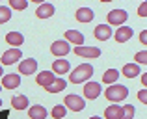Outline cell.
Here are the masks:
<instances>
[{"mask_svg": "<svg viewBox=\"0 0 147 119\" xmlns=\"http://www.w3.org/2000/svg\"><path fill=\"white\" fill-rule=\"evenodd\" d=\"M91 75H93V67H91L90 63H80L78 67L71 73L69 80H71L73 84H82V82H86Z\"/></svg>", "mask_w": 147, "mask_h": 119, "instance_id": "obj_1", "label": "cell"}, {"mask_svg": "<svg viewBox=\"0 0 147 119\" xmlns=\"http://www.w3.org/2000/svg\"><path fill=\"white\" fill-rule=\"evenodd\" d=\"M127 95H129V89H127L125 86H119V84H112V86L104 91V97L112 102L123 101V99H127Z\"/></svg>", "mask_w": 147, "mask_h": 119, "instance_id": "obj_2", "label": "cell"}, {"mask_svg": "<svg viewBox=\"0 0 147 119\" xmlns=\"http://www.w3.org/2000/svg\"><path fill=\"white\" fill-rule=\"evenodd\" d=\"M63 102H65V106H67L69 110H73V112H82L84 106H86L84 99L78 97V95H67Z\"/></svg>", "mask_w": 147, "mask_h": 119, "instance_id": "obj_3", "label": "cell"}, {"mask_svg": "<svg viewBox=\"0 0 147 119\" xmlns=\"http://www.w3.org/2000/svg\"><path fill=\"white\" fill-rule=\"evenodd\" d=\"M127 19H129V15H127L125 9H112L110 13H108V22H110V24H115V26L123 24Z\"/></svg>", "mask_w": 147, "mask_h": 119, "instance_id": "obj_4", "label": "cell"}, {"mask_svg": "<svg viewBox=\"0 0 147 119\" xmlns=\"http://www.w3.org/2000/svg\"><path fill=\"white\" fill-rule=\"evenodd\" d=\"M50 52H52L54 56H58V58H61V56L71 52V47H69L67 41H54L52 47H50Z\"/></svg>", "mask_w": 147, "mask_h": 119, "instance_id": "obj_5", "label": "cell"}, {"mask_svg": "<svg viewBox=\"0 0 147 119\" xmlns=\"http://www.w3.org/2000/svg\"><path fill=\"white\" fill-rule=\"evenodd\" d=\"M21 56H22L21 48H9V50H6L2 54V63L4 65H13L15 61L21 60Z\"/></svg>", "mask_w": 147, "mask_h": 119, "instance_id": "obj_6", "label": "cell"}, {"mask_svg": "<svg viewBox=\"0 0 147 119\" xmlns=\"http://www.w3.org/2000/svg\"><path fill=\"white\" fill-rule=\"evenodd\" d=\"M75 54L82 58H99L100 50L97 47H75Z\"/></svg>", "mask_w": 147, "mask_h": 119, "instance_id": "obj_7", "label": "cell"}, {"mask_svg": "<svg viewBox=\"0 0 147 119\" xmlns=\"http://www.w3.org/2000/svg\"><path fill=\"white\" fill-rule=\"evenodd\" d=\"M36 71H37V61L34 58H28L19 63V73L21 75H34Z\"/></svg>", "mask_w": 147, "mask_h": 119, "instance_id": "obj_8", "label": "cell"}, {"mask_svg": "<svg viewBox=\"0 0 147 119\" xmlns=\"http://www.w3.org/2000/svg\"><path fill=\"white\" fill-rule=\"evenodd\" d=\"M100 95V84L97 82H88L86 86H84V97L90 99V101H93V99H97Z\"/></svg>", "mask_w": 147, "mask_h": 119, "instance_id": "obj_9", "label": "cell"}, {"mask_svg": "<svg viewBox=\"0 0 147 119\" xmlns=\"http://www.w3.org/2000/svg\"><path fill=\"white\" fill-rule=\"evenodd\" d=\"M19 84H21V76L15 75V73L2 76V86L6 87V89H15V87H19Z\"/></svg>", "mask_w": 147, "mask_h": 119, "instance_id": "obj_10", "label": "cell"}, {"mask_svg": "<svg viewBox=\"0 0 147 119\" xmlns=\"http://www.w3.org/2000/svg\"><path fill=\"white\" fill-rule=\"evenodd\" d=\"M54 6L50 2H43V4H39V6H37V9H36V15L39 19H49V17H52L54 15Z\"/></svg>", "mask_w": 147, "mask_h": 119, "instance_id": "obj_11", "label": "cell"}, {"mask_svg": "<svg viewBox=\"0 0 147 119\" xmlns=\"http://www.w3.org/2000/svg\"><path fill=\"white\" fill-rule=\"evenodd\" d=\"M58 76H54V73L52 71H41L39 75L36 76V80H37V84L39 86H43V87H47V86H50V84L56 80Z\"/></svg>", "mask_w": 147, "mask_h": 119, "instance_id": "obj_12", "label": "cell"}, {"mask_svg": "<svg viewBox=\"0 0 147 119\" xmlns=\"http://www.w3.org/2000/svg\"><path fill=\"white\" fill-rule=\"evenodd\" d=\"M69 69H71V65L63 58H58L56 61H52V73H56V75H65V73H69Z\"/></svg>", "mask_w": 147, "mask_h": 119, "instance_id": "obj_13", "label": "cell"}, {"mask_svg": "<svg viewBox=\"0 0 147 119\" xmlns=\"http://www.w3.org/2000/svg\"><path fill=\"white\" fill-rule=\"evenodd\" d=\"M114 36H115V41H117V43H125V41H129L130 37H132V28H129V26H119Z\"/></svg>", "mask_w": 147, "mask_h": 119, "instance_id": "obj_14", "label": "cell"}, {"mask_svg": "<svg viewBox=\"0 0 147 119\" xmlns=\"http://www.w3.org/2000/svg\"><path fill=\"white\" fill-rule=\"evenodd\" d=\"M76 21L78 22L93 21V11H91L90 7H78V9H76Z\"/></svg>", "mask_w": 147, "mask_h": 119, "instance_id": "obj_15", "label": "cell"}, {"mask_svg": "<svg viewBox=\"0 0 147 119\" xmlns=\"http://www.w3.org/2000/svg\"><path fill=\"white\" fill-rule=\"evenodd\" d=\"M110 36H112V30H110V26H108V24H99L97 28H95V37H97L99 41L110 39Z\"/></svg>", "mask_w": 147, "mask_h": 119, "instance_id": "obj_16", "label": "cell"}, {"mask_svg": "<svg viewBox=\"0 0 147 119\" xmlns=\"http://www.w3.org/2000/svg\"><path fill=\"white\" fill-rule=\"evenodd\" d=\"M6 41L11 45L13 48H17V47H21L22 43H24V37H22V34H19V32H9L6 36Z\"/></svg>", "mask_w": 147, "mask_h": 119, "instance_id": "obj_17", "label": "cell"}, {"mask_svg": "<svg viewBox=\"0 0 147 119\" xmlns=\"http://www.w3.org/2000/svg\"><path fill=\"white\" fill-rule=\"evenodd\" d=\"M65 37H67V41L78 45V47H82V45H84V36L78 32V30H67V32H65Z\"/></svg>", "mask_w": 147, "mask_h": 119, "instance_id": "obj_18", "label": "cell"}, {"mask_svg": "<svg viewBox=\"0 0 147 119\" xmlns=\"http://www.w3.org/2000/svg\"><path fill=\"white\" fill-rule=\"evenodd\" d=\"M11 106L15 110H24L28 106V97L26 95H15V97H11Z\"/></svg>", "mask_w": 147, "mask_h": 119, "instance_id": "obj_19", "label": "cell"}, {"mask_svg": "<svg viewBox=\"0 0 147 119\" xmlns=\"http://www.w3.org/2000/svg\"><path fill=\"white\" fill-rule=\"evenodd\" d=\"M28 116L30 119H45L47 117V110H45V106H32V108L28 110Z\"/></svg>", "mask_w": 147, "mask_h": 119, "instance_id": "obj_20", "label": "cell"}, {"mask_svg": "<svg viewBox=\"0 0 147 119\" xmlns=\"http://www.w3.org/2000/svg\"><path fill=\"white\" fill-rule=\"evenodd\" d=\"M123 75L127 76V78H134V76L140 75V67H138V63H127L123 65Z\"/></svg>", "mask_w": 147, "mask_h": 119, "instance_id": "obj_21", "label": "cell"}, {"mask_svg": "<svg viewBox=\"0 0 147 119\" xmlns=\"http://www.w3.org/2000/svg\"><path fill=\"white\" fill-rule=\"evenodd\" d=\"M65 86H67V82H65L63 78H56L52 84H50V86L45 87V89H47L49 93H58V91H63V89H65Z\"/></svg>", "mask_w": 147, "mask_h": 119, "instance_id": "obj_22", "label": "cell"}, {"mask_svg": "<svg viewBox=\"0 0 147 119\" xmlns=\"http://www.w3.org/2000/svg\"><path fill=\"white\" fill-rule=\"evenodd\" d=\"M104 117L106 119H121V106L112 104L104 110Z\"/></svg>", "mask_w": 147, "mask_h": 119, "instance_id": "obj_23", "label": "cell"}, {"mask_svg": "<svg viewBox=\"0 0 147 119\" xmlns=\"http://www.w3.org/2000/svg\"><path fill=\"white\" fill-rule=\"evenodd\" d=\"M117 78H119V71H117V69H108V71L102 75V80L106 84H114Z\"/></svg>", "mask_w": 147, "mask_h": 119, "instance_id": "obj_24", "label": "cell"}, {"mask_svg": "<svg viewBox=\"0 0 147 119\" xmlns=\"http://www.w3.org/2000/svg\"><path fill=\"white\" fill-rule=\"evenodd\" d=\"M134 117V104L121 106V119H132Z\"/></svg>", "mask_w": 147, "mask_h": 119, "instance_id": "obj_25", "label": "cell"}, {"mask_svg": "<svg viewBox=\"0 0 147 119\" xmlns=\"http://www.w3.org/2000/svg\"><path fill=\"white\" fill-rule=\"evenodd\" d=\"M9 6L17 11H22L28 7V0H9Z\"/></svg>", "mask_w": 147, "mask_h": 119, "instance_id": "obj_26", "label": "cell"}, {"mask_svg": "<svg viewBox=\"0 0 147 119\" xmlns=\"http://www.w3.org/2000/svg\"><path fill=\"white\" fill-rule=\"evenodd\" d=\"M9 17H11V11H9V7H6V6H0V24L7 22V21H9Z\"/></svg>", "mask_w": 147, "mask_h": 119, "instance_id": "obj_27", "label": "cell"}, {"mask_svg": "<svg viewBox=\"0 0 147 119\" xmlns=\"http://www.w3.org/2000/svg\"><path fill=\"white\" fill-rule=\"evenodd\" d=\"M65 112H67V108H65V106L56 104V106H54V110H52V117L54 119H61V117L65 116Z\"/></svg>", "mask_w": 147, "mask_h": 119, "instance_id": "obj_28", "label": "cell"}, {"mask_svg": "<svg viewBox=\"0 0 147 119\" xmlns=\"http://www.w3.org/2000/svg\"><path fill=\"white\" fill-rule=\"evenodd\" d=\"M134 60H136L138 63H147V52H145V50H140V52L136 54V58H134Z\"/></svg>", "mask_w": 147, "mask_h": 119, "instance_id": "obj_29", "label": "cell"}, {"mask_svg": "<svg viewBox=\"0 0 147 119\" xmlns=\"http://www.w3.org/2000/svg\"><path fill=\"white\" fill-rule=\"evenodd\" d=\"M138 99H140L142 102H147V89H142L140 93H138Z\"/></svg>", "mask_w": 147, "mask_h": 119, "instance_id": "obj_30", "label": "cell"}, {"mask_svg": "<svg viewBox=\"0 0 147 119\" xmlns=\"http://www.w3.org/2000/svg\"><path fill=\"white\" fill-rule=\"evenodd\" d=\"M9 117V110H0V119H7Z\"/></svg>", "mask_w": 147, "mask_h": 119, "instance_id": "obj_31", "label": "cell"}, {"mask_svg": "<svg viewBox=\"0 0 147 119\" xmlns=\"http://www.w3.org/2000/svg\"><path fill=\"white\" fill-rule=\"evenodd\" d=\"M140 41H142V43H144V45L147 43V32H145V30H144V32L140 34Z\"/></svg>", "mask_w": 147, "mask_h": 119, "instance_id": "obj_32", "label": "cell"}, {"mask_svg": "<svg viewBox=\"0 0 147 119\" xmlns=\"http://www.w3.org/2000/svg\"><path fill=\"white\" fill-rule=\"evenodd\" d=\"M138 13H140L142 17H145V2H142V6H140V9H138Z\"/></svg>", "mask_w": 147, "mask_h": 119, "instance_id": "obj_33", "label": "cell"}, {"mask_svg": "<svg viewBox=\"0 0 147 119\" xmlns=\"http://www.w3.org/2000/svg\"><path fill=\"white\" fill-rule=\"evenodd\" d=\"M142 84H144V86L147 84V73H145V75H142Z\"/></svg>", "mask_w": 147, "mask_h": 119, "instance_id": "obj_34", "label": "cell"}, {"mask_svg": "<svg viewBox=\"0 0 147 119\" xmlns=\"http://www.w3.org/2000/svg\"><path fill=\"white\" fill-rule=\"evenodd\" d=\"M0 76H4V71H2V65H0Z\"/></svg>", "mask_w": 147, "mask_h": 119, "instance_id": "obj_35", "label": "cell"}, {"mask_svg": "<svg viewBox=\"0 0 147 119\" xmlns=\"http://www.w3.org/2000/svg\"><path fill=\"white\" fill-rule=\"evenodd\" d=\"M90 119H100V117L99 116H93V117H90Z\"/></svg>", "mask_w": 147, "mask_h": 119, "instance_id": "obj_36", "label": "cell"}, {"mask_svg": "<svg viewBox=\"0 0 147 119\" xmlns=\"http://www.w3.org/2000/svg\"><path fill=\"white\" fill-rule=\"evenodd\" d=\"M0 106H2V99H0Z\"/></svg>", "mask_w": 147, "mask_h": 119, "instance_id": "obj_37", "label": "cell"}]
</instances>
